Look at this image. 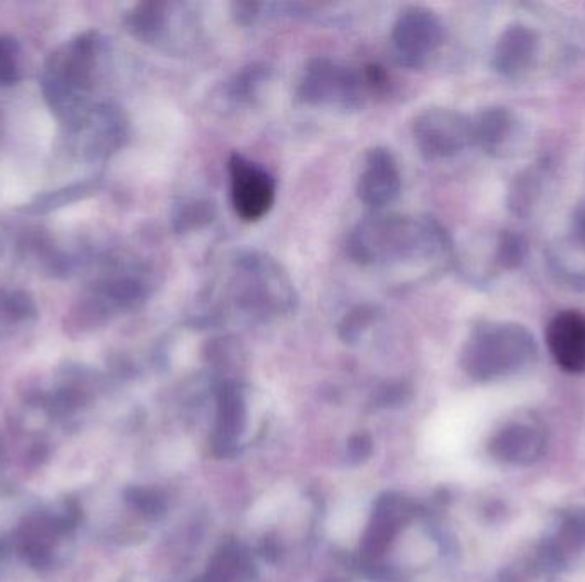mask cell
<instances>
[{
    "instance_id": "6da1fadb",
    "label": "cell",
    "mask_w": 585,
    "mask_h": 582,
    "mask_svg": "<svg viewBox=\"0 0 585 582\" xmlns=\"http://www.w3.org/2000/svg\"><path fill=\"white\" fill-rule=\"evenodd\" d=\"M348 255L363 267L427 262L443 268L452 262L454 244L433 217L373 214L349 232Z\"/></svg>"
},
{
    "instance_id": "7a4b0ae2",
    "label": "cell",
    "mask_w": 585,
    "mask_h": 582,
    "mask_svg": "<svg viewBox=\"0 0 585 582\" xmlns=\"http://www.w3.org/2000/svg\"><path fill=\"white\" fill-rule=\"evenodd\" d=\"M538 354L534 335L521 323L479 319L464 342L461 367L475 381H502L529 369Z\"/></svg>"
},
{
    "instance_id": "3957f363",
    "label": "cell",
    "mask_w": 585,
    "mask_h": 582,
    "mask_svg": "<svg viewBox=\"0 0 585 582\" xmlns=\"http://www.w3.org/2000/svg\"><path fill=\"white\" fill-rule=\"evenodd\" d=\"M238 307L253 318L291 313L297 304L288 274L267 253L247 250L235 260Z\"/></svg>"
},
{
    "instance_id": "277c9868",
    "label": "cell",
    "mask_w": 585,
    "mask_h": 582,
    "mask_svg": "<svg viewBox=\"0 0 585 582\" xmlns=\"http://www.w3.org/2000/svg\"><path fill=\"white\" fill-rule=\"evenodd\" d=\"M365 77L327 57H315L305 65L297 87V99L309 107L358 110L367 96Z\"/></svg>"
},
{
    "instance_id": "5b68a950",
    "label": "cell",
    "mask_w": 585,
    "mask_h": 582,
    "mask_svg": "<svg viewBox=\"0 0 585 582\" xmlns=\"http://www.w3.org/2000/svg\"><path fill=\"white\" fill-rule=\"evenodd\" d=\"M585 559V508L562 509L546 526L533 562L542 578L553 579Z\"/></svg>"
},
{
    "instance_id": "8992f818",
    "label": "cell",
    "mask_w": 585,
    "mask_h": 582,
    "mask_svg": "<svg viewBox=\"0 0 585 582\" xmlns=\"http://www.w3.org/2000/svg\"><path fill=\"white\" fill-rule=\"evenodd\" d=\"M413 137L427 161L455 158L473 146L470 117L452 108H425L413 120Z\"/></svg>"
},
{
    "instance_id": "52a82bcc",
    "label": "cell",
    "mask_w": 585,
    "mask_h": 582,
    "mask_svg": "<svg viewBox=\"0 0 585 582\" xmlns=\"http://www.w3.org/2000/svg\"><path fill=\"white\" fill-rule=\"evenodd\" d=\"M392 48L404 68H423L445 40V28L437 12L423 5L403 9L392 26Z\"/></svg>"
},
{
    "instance_id": "ba28073f",
    "label": "cell",
    "mask_w": 585,
    "mask_h": 582,
    "mask_svg": "<svg viewBox=\"0 0 585 582\" xmlns=\"http://www.w3.org/2000/svg\"><path fill=\"white\" fill-rule=\"evenodd\" d=\"M228 173L235 214L246 222L264 219L276 202V181L273 174L238 153L231 154L228 159Z\"/></svg>"
},
{
    "instance_id": "9c48e42d",
    "label": "cell",
    "mask_w": 585,
    "mask_h": 582,
    "mask_svg": "<svg viewBox=\"0 0 585 582\" xmlns=\"http://www.w3.org/2000/svg\"><path fill=\"white\" fill-rule=\"evenodd\" d=\"M548 433L536 417L512 419L491 436L488 451L500 463L527 469L545 458Z\"/></svg>"
},
{
    "instance_id": "30bf717a",
    "label": "cell",
    "mask_w": 585,
    "mask_h": 582,
    "mask_svg": "<svg viewBox=\"0 0 585 582\" xmlns=\"http://www.w3.org/2000/svg\"><path fill=\"white\" fill-rule=\"evenodd\" d=\"M541 33L527 23H511L494 40L491 68L503 80H526L541 56Z\"/></svg>"
},
{
    "instance_id": "8fae6325",
    "label": "cell",
    "mask_w": 585,
    "mask_h": 582,
    "mask_svg": "<svg viewBox=\"0 0 585 582\" xmlns=\"http://www.w3.org/2000/svg\"><path fill=\"white\" fill-rule=\"evenodd\" d=\"M403 189L399 165L387 147H373L365 154L363 168L356 181V195L370 209L382 210L394 204Z\"/></svg>"
},
{
    "instance_id": "7c38bea8",
    "label": "cell",
    "mask_w": 585,
    "mask_h": 582,
    "mask_svg": "<svg viewBox=\"0 0 585 582\" xmlns=\"http://www.w3.org/2000/svg\"><path fill=\"white\" fill-rule=\"evenodd\" d=\"M546 347L554 364L569 374H585V313L558 312L545 331Z\"/></svg>"
},
{
    "instance_id": "4fadbf2b",
    "label": "cell",
    "mask_w": 585,
    "mask_h": 582,
    "mask_svg": "<svg viewBox=\"0 0 585 582\" xmlns=\"http://www.w3.org/2000/svg\"><path fill=\"white\" fill-rule=\"evenodd\" d=\"M470 129H473V146L491 158H506L517 141V114L511 108L500 105L482 108L470 117Z\"/></svg>"
},
{
    "instance_id": "5bb4252c",
    "label": "cell",
    "mask_w": 585,
    "mask_h": 582,
    "mask_svg": "<svg viewBox=\"0 0 585 582\" xmlns=\"http://www.w3.org/2000/svg\"><path fill=\"white\" fill-rule=\"evenodd\" d=\"M551 177H553V170L546 159L518 171L506 190L505 202L509 213L521 219L533 216L545 198Z\"/></svg>"
},
{
    "instance_id": "9a60e30c",
    "label": "cell",
    "mask_w": 585,
    "mask_h": 582,
    "mask_svg": "<svg viewBox=\"0 0 585 582\" xmlns=\"http://www.w3.org/2000/svg\"><path fill=\"white\" fill-rule=\"evenodd\" d=\"M218 429L214 436V449L222 457L234 451L235 441L246 424V403L235 383H222L218 391Z\"/></svg>"
},
{
    "instance_id": "2e32d148",
    "label": "cell",
    "mask_w": 585,
    "mask_h": 582,
    "mask_svg": "<svg viewBox=\"0 0 585 582\" xmlns=\"http://www.w3.org/2000/svg\"><path fill=\"white\" fill-rule=\"evenodd\" d=\"M545 260L551 279L560 288L585 292V255L570 243L569 238L548 244Z\"/></svg>"
},
{
    "instance_id": "e0dca14e",
    "label": "cell",
    "mask_w": 585,
    "mask_h": 582,
    "mask_svg": "<svg viewBox=\"0 0 585 582\" xmlns=\"http://www.w3.org/2000/svg\"><path fill=\"white\" fill-rule=\"evenodd\" d=\"M174 2H141L127 12V29L144 44H159L167 38Z\"/></svg>"
},
{
    "instance_id": "ac0fdd59",
    "label": "cell",
    "mask_w": 585,
    "mask_h": 582,
    "mask_svg": "<svg viewBox=\"0 0 585 582\" xmlns=\"http://www.w3.org/2000/svg\"><path fill=\"white\" fill-rule=\"evenodd\" d=\"M529 255V241L523 232L502 229L491 244V265L497 276L503 271H515L523 267Z\"/></svg>"
},
{
    "instance_id": "d6986e66",
    "label": "cell",
    "mask_w": 585,
    "mask_h": 582,
    "mask_svg": "<svg viewBox=\"0 0 585 582\" xmlns=\"http://www.w3.org/2000/svg\"><path fill=\"white\" fill-rule=\"evenodd\" d=\"M255 574L252 560L237 547H226L214 557L210 571L198 582H250Z\"/></svg>"
},
{
    "instance_id": "ffe728a7",
    "label": "cell",
    "mask_w": 585,
    "mask_h": 582,
    "mask_svg": "<svg viewBox=\"0 0 585 582\" xmlns=\"http://www.w3.org/2000/svg\"><path fill=\"white\" fill-rule=\"evenodd\" d=\"M271 69L265 63H252L249 68L241 69L228 83V98L231 101L252 102L261 93L262 86L270 81Z\"/></svg>"
},
{
    "instance_id": "44dd1931",
    "label": "cell",
    "mask_w": 585,
    "mask_h": 582,
    "mask_svg": "<svg viewBox=\"0 0 585 582\" xmlns=\"http://www.w3.org/2000/svg\"><path fill=\"white\" fill-rule=\"evenodd\" d=\"M216 217V207L210 201H186L175 207L171 226L178 234L195 231L211 225Z\"/></svg>"
},
{
    "instance_id": "7402d4cb",
    "label": "cell",
    "mask_w": 585,
    "mask_h": 582,
    "mask_svg": "<svg viewBox=\"0 0 585 582\" xmlns=\"http://www.w3.org/2000/svg\"><path fill=\"white\" fill-rule=\"evenodd\" d=\"M102 292H104L105 300L110 301L111 306L120 307V310H132L146 300L144 283L134 277L110 280Z\"/></svg>"
},
{
    "instance_id": "603a6c76",
    "label": "cell",
    "mask_w": 585,
    "mask_h": 582,
    "mask_svg": "<svg viewBox=\"0 0 585 582\" xmlns=\"http://www.w3.org/2000/svg\"><path fill=\"white\" fill-rule=\"evenodd\" d=\"M96 183L86 181V183H77V185L68 186V189L57 190V192L47 193L26 207V213L41 214L48 210L57 209L69 202L77 201V198L86 197L89 193L95 192Z\"/></svg>"
},
{
    "instance_id": "cb8c5ba5",
    "label": "cell",
    "mask_w": 585,
    "mask_h": 582,
    "mask_svg": "<svg viewBox=\"0 0 585 582\" xmlns=\"http://www.w3.org/2000/svg\"><path fill=\"white\" fill-rule=\"evenodd\" d=\"M375 310L368 304L353 307L351 312L346 313L345 318L339 323V337L345 343H356L363 337L365 331L375 322Z\"/></svg>"
},
{
    "instance_id": "d4e9b609",
    "label": "cell",
    "mask_w": 585,
    "mask_h": 582,
    "mask_svg": "<svg viewBox=\"0 0 585 582\" xmlns=\"http://www.w3.org/2000/svg\"><path fill=\"white\" fill-rule=\"evenodd\" d=\"M17 47L16 40H12L9 36H0V87L12 86L20 80V71H17Z\"/></svg>"
},
{
    "instance_id": "484cf974",
    "label": "cell",
    "mask_w": 585,
    "mask_h": 582,
    "mask_svg": "<svg viewBox=\"0 0 585 582\" xmlns=\"http://www.w3.org/2000/svg\"><path fill=\"white\" fill-rule=\"evenodd\" d=\"M4 312L16 322L36 318V304L26 292H14L4 301Z\"/></svg>"
},
{
    "instance_id": "4316f807",
    "label": "cell",
    "mask_w": 585,
    "mask_h": 582,
    "mask_svg": "<svg viewBox=\"0 0 585 582\" xmlns=\"http://www.w3.org/2000/svg\"><path fill=\"white\" fill-rule=\"evenodd\" d=\"M566 238L578 252L585 255V202L575 205L574 210H572Z\"/></svg>"
},
{
    "instance_id": "83f0119b",
    "label": "cell",
    "mask_w": 585,
    "mask_h": 582,
    "mask_svg": "<svg viewBox=\"0 0 585 582\" xmlns=\"http://www.w3.org/2000/svg\"><path fill=\"white\" fill-rule=\"evenodd\" d=\"M409 397H411V391L408 386L397 383V385L384 386L377 395V402L380 407H401L408 402Z\"/></svg>"
},
{
    "instance_id": "f1b7e54d",
    "label": "cell",
    "mask_w": 585,
    "mask_h": 582,
    "mask_svg": "<svg viewBox=\"0 0 585 582\" xmlns=\"http://www.w3.org/2000/svg\"><path fill=\"white\" fill-rule=\"evenodd\" d=\"M265 4H259V2H235L231 5V14H234L235 21L243 26L255 23L259 17L262 16Z\"/></svg>"
},
{
    "instance_id": "f546056e",
    "label": "cell",
    "mask_w": 585,
    "mask_h": 582,
    "mask_svg": "<svg viewBox=\"0 0 585 582\" xmlns=\"http://www.w3.org/2000/svg\"><path fill=\"white\" fill-rule=\"evenodd\" d=\"M349 460L353 463H361L372 454V441L367 434H356L351 437V441L348 445Z\"/></svg>"
}]
</instances>
